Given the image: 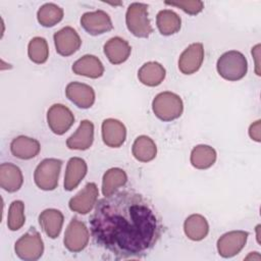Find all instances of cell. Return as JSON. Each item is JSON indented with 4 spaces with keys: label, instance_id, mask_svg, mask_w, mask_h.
<instances>
[{
    "label": "cell",
    "instance_id": "cell-1",
    "mask_svg": "<svg viewBox=\"0 0 261 261\" xmlns=\"http://www.w3.org/2000/svg\"><path fill=\"white\" fill-rule=\"evenodd\" d=\"M90 226L95 243L117 259L146 256L162 233L161 217L152 202L133 190L100 199Z\"/></svg>",
    "mask_w": 261,
    "mask_h": 261
},
{
    "label": "cell",
    "instance_id": "cell-2",
    "mask_svg": "<svg viewBox=\"0 0 261 261\" xmlns=\"http://www.w3.org/2000/svg\"><path fill=\"white\" fill-rule=\"evenodd\" d=\"M216 68L221 77L236 82L242 80L248 70V62L244 54L231 50L223 53L217 60Z\"/></svg>",
    "mask_w": 261,
    "mask_h": 261
},
{
    "label": "cell",
    "instance_id": "cell-3",
    "mask_svg": "<svg viewBox=\"0 0 261 261\" xmlns=\"http://www.w3.org/2000/svg\"><path fill=\"white\" fill-rule=\"evenodd\" d=\"M127 30L138 38H148L153 33L150 23L148 5L141 2L129 4L125 13Z\"/></svg>",
    "mask_w": 261,
    "mask_h": 261
},
{
    "label": "cell",
    "instance_id": "cell-4",
    "mask_svg": "<svg viewBox=\"0 0 261 261\" xmlns=\"http://www.w3.org/2000/svg\"><path fill=\"white\" fill-rule=\"evenodd\" d=\"M152 110L155 116L160 120L171 121L182 114V100L175 93L162 92L156 95L153 99Z\"/></svg>",
    "mask_w": 261,
    "mask_h": 261
},
{
    "label": "cell",
    "instance_id": "cell-5",
    "mask_svg": "<svg viewBox=\"0 0 261 261\" xmlns=\"http://www.w3.org/2000/svg\"><path fill=\"white\" fill-rule=\"evenodd\" d=\"M15 254L24 261H36L44 252V243L41 234L35 227H31L14 245Z\"/></svg>",
    "mask_w": 261,
    "mask_h": 261
},
{
    "label": "cell",
    "instance_id": "cell-6",
    "mask_svg": "<svg viewBox=\"0 0 261 261\" xmlns=\"http://www.w3.org/2000/svg\"><path fill=\"white\" fill-rule=\"evenodd\" d=\"M62 161L56 158H46L36 167L34 179L37 187L43 191H52L57 188Z\"/></svg>",
    "mask_w": 261,
    "mask_h": 261
},
{
    "label": "cell",
    "instance_id": "cell-7",
    "mask_svg": "<svg viewBox=\"0 0 261 261\" xmlns=\"http://www.w3.org/2000/svg\"><path fill=\"white\" fill-rule=\"evenodd\" d=\"M90 234L86 224L77 218H72L64 233L63 244L65 248L72 252L77 253L84 250L89 243Z\"/></svg>",
    "mask_w": 261,
    "mask_h": 261
},
{
    "label": "cell",
    "instance_id": "cell-8",
    "mask_svg": "<svg viewBox=\"0 0 261 261\" xmlns=\"http://www.w3.org/2000/svg\"><path fill=\"white\" fill-rule=\"evenodd\" d=\"M74 116L69 108L63 104L52 105L47 112V123L55 135L65 134L73 124Z\"/></svg>",
    "mask_w": 261,
    "mask_h": 261
},
{
    "label": "cell",
    "instance_id": "cell-9",
    "mask_svg": "<svg viewBox=\"0 0 261 261\" xmlns=\"http://www.w3.org/2000/svg\"><path fill=\"white\" fill-rule=\"evenodd\" d=\"M249 233L244 230H232L222 234L217 241L218 254L223 258H231L239 254L247 243Z\"/></svg>",
    "mask_w": 261,
    "mask_h": 261
},
{
    "label": "cell",
    "instance_id": "cell-10",
    "mask_svg": "<svg viewBox=\"0 0 261 261\" xmlns=\"http://www.w3.org/2000/svg\"><path fill=\"white\" fill-rule=\"evenodd\" d=\"M99 191L95 182H88L74 197L69 200V209L80 214L89 213L97 203Z\"/></svg>",
    "mask_w": 261,
    "mask_h": 261
},
{
    "label": "cell",
    "instance_id": "cell-11",
    "mask_svg": "<svg viewBox=\"0 0 261 261\" xmlns=\"http://www.w3.org/2000/svg\"><path fill=\"white\" fill-rule=\"evenodd\" d=\"M81 25L92 36L102 35L111 31L113 28L110 16L103 10L84 13L81 17Z\"/></svg>",
    "mask_w": 261,
    "mask_h": 261
},
{
    "label": "cell",
    "instance_id": "cell-12",
    "mask_svg": "<svg viewBox=\"0 0 261 261\" xmlns=\"http://www.w3.org/2000/svg\"><path fill=\"white\" fill-rule=\"evenodd\" d=\"M53 39L56 52L65 57L75 53L82 45V40L79 34L71 27L62 28L54 34Z\"/></svg>",
    "mask_w": 261,
    "mask_h": 261
},
{
    "label": "cell",
    "instance_id": "cell-13",
    "mask_svg": "<svg viewBox=\"0 0 261 261\" xmlns=\"http://www.w3.org/2000/svg\"><path fill=\"white\" fill-rule=\"evenodd\" d=\"M204 60V48L202 43H193L180 54L178 69L184 74H192L199 70Z\"/></svg>",
    "mask_w": 261,
    "mask_h": 261
},
{
    "label": "cell",
    "instance_id": "cell-14",
    "mask_svg": "<svg viewBox=\"0 0 261 261\" xmlns=\"http://www.w3.org/2000/svg\"><path fill=\"white\" fill-rule=\"evenodd\" d=\"M65 95L75 106L82 109H88L95 102V92L87 84L71 82L66 86Z\"/></svg>",
    "mask_w": 261,
    "mask_h": 261
},
{
    "label": "cell",
    "instance_id": "cell-15",
    "mask_svg": "<svg viewBox=\"0 0 261 261\" xmlns=\"http://www.w3.org/2000/svg\"><path fill=\"white\" fill-rule=\"evenodd\" d=\"M102 139L106 146L111 148L120 147L126 139L124 124L114 118H107L102 122Z\"/></svg>",
    "mask_w": 261,
    "mask_h": 261
},
{
    "label": "cell",
    "instance_id": "cell-16",
    "mask_svg": "<svg viewBox=\"0 0 261 261\" xmlns=\"http://www.w3.org/2000/svg\"><path fill=\"white\" fill-rule=\"evenodd\" d=\"M94 141V124L90 120H83L67 140L66 146L71 150H87Z\"/></svg>",
    "mask_w": 261,
    "mask_h": 261
},
{
    "label": "cell",
    "instance_id": "cell-17",
    "mask_svg": "<svg viewBox=\"0 0 261 261\" xmlns=\"http://www.w3.org/2000/svg\"><path fill=\"white\" fill-rule=\"evenodd\" d=\"M40 150L41 146L39 141L27 136L16 137L10 143L11 154L22 160H29L36 157Z\"/></svg>",
    "mask_w": 261,
    "mask_h": 261
},
{
    "label": "cell",
    "instance_id": "cell-18",
    "mask_svg": "<svg viewBox=\"0 0 261 261\" xmlns=\"http://www.w3.org/2000/svg\"><path fill=\"white\" fill-rule=\"evenodd\" d=\"M103 50L104 54L112 64H120L126 61L132 52L129 44L120 37L109 39L105 43Z\"/></svg>",
    "mask_w": 261,
    "mask_h": 261
},
{
    "label": "cell",
    "instance_id": "cell-19",
    "mask_svg": "<svg viewBox=\"0 0 261 261\" xmlns=\"http://www.w3.org/2000/svg\"><path fill=\"white\" fill-rule=\"evenodd\" d=\"M88 171L87 163L80 157H72L68 160L64 175V190L72 191L75 189Z\"/></svg>",
    "mask_w": 261,
    "mask_h": 261
},
{
    "label": "cell",
    "instance_id": "cell-20",
    "mask_svg": "<svg viewBox=\"0 0 261 261\" xmlns=\"http://www.w3.org/2000/svg\"><path fill=\"white\" fill-rule=\"evenodd\" d=\"M23 182L21 170L18 166L4 162L0 165V186L8 193H14L20 189Z\"/></svg>",
    "mask_w": 261,
    "mask_h": 261
},
{
    "label": "cell",
    "instance_id": "cell-21",
    "mask_svg": "<svg viewBox=\"0 0 261 261\" xmlns=\"http://www.w3.org/2000/svg\"><path fill=\"white\" fill-rule=\"evenodd\" d=\"M72 71L75 74L90 79H98L104 73V66L101 60L95 55H85L72 64Z\"/></svg>",
    "mask_w": 261,
    "mask_h": 261
},
{
    "label": "cell",
    "instance_id": "cell-22",
    "mask_svg": "<svg viewBox=\"0 0 261 261\" xmlns=\"http://www.w3.org/2000/svg\"><path fill=\"white\" fill-rule=\"evenodd\" d=\"M63 220L64 217L61 211L53 208L46 209L39 215V223L42 229L51 239H56L60 234Z\"/></svg>",
    "mask_w": 261,
    "mask_h": 261
},
{
    "label": "cell",
    "instance_id": "cell-23",
    "mask_svg": "<svg viewBox=\"0 0 261 261\" xmlns=\"http://www.w3.org/2000/svg\"><path fill=\"white\" fill-rule=\"evenodd\" d=\"M166 70L159 62L149 61L144 63L138 71L139 81L148 87L159 86L165 79Z\"/></svg>",
    "mask_w": 261,
    "mask_h": 261
},
{
    "label": "cell",
    "instance_id": "cell-24",
    "mask_svg": "<svg viewBox=\"0 0 261 261\" xmlns=\"http://www.w3.org/2000/svg\"><path fill=\"white\" fill-rule=\"evenodd\" d=\"M184 230L192 241H202L209 232V224L201 214H192L185 220Z\"/></svg>",
    "mask_w": 261,
    "mask_h": 261
},
{
    "label": "cell",
    "instance_id": "cell-25",
    "mask_svg": "<svg viewBox=\"0 0 261 261\" xmlns=\"http://www.w3.org/2000/svg\"><path fill=\"white\" fill-rule=\"evenodd\" d=\"M134 157L140 162L152 161L157 154V147L155 142L148 136L138 137L132 148Z\"/></svg>",
    "mask_w": 261,
    "mask_h": 261
},
{
    "label": "cell",
    "instance_id": "cell-26",
    "mask_svg": "<svg viewBox=\"0 0 261 261\" xmlns=\"http://www.w3.org/2000/svg\"><path fill=\"white\" fill-rule=\"evenodd\" d=\"M156 24L161 35L171 36L180 30L181 19L174 11L163 9L156 16Z\"/></svg>",
    "mask_w": 261,
    "mask_h": 261
},
{
    "label": "cell",
    "instance_id": "cell-27",
    "mask_svg": "<svg viewBox=\"0 0 261 261\" xmlns=\"http://www.w3.org/2000/svg\"><path fill=\"white\" fill-rule=\"evenodd\" d=\"M127 181V175L125 171L118 167L108 169L102 180V194L103 196H109L115 193L120 187H123Z\"/></svg>",
    "mask_w": 261,
    "mask_h": 261
},
{
    "label": "cell",
    "instance_id": "cell-28",
    "mask_svg": "<svg viewBox=\"0 0 261 261\" xmlns=\"http://www.w3.org/2000/svg\"><path fill=\"white\" fill-rule=\"evenodd\" d=\"M216 161V151L208 145H198L191 152V163L197 169H207Z\"/></svg>",
    "mask_w": 261,
    "mask_h": 261
},
{
    "label": "cell",
    "instance_id": "cell-29",
    "mask_svg": "<svg viewBox=\"0 0 261 261\" xmlns=\"http://www.w3.org/2000/svg\"><path fill=\"white\" fill-rule=\"evenodd\" d=\"M37 18L39 23L45 28L54 27L62 20L63 9L54 3H46L39 8Z\"/></svg>",
    "mask_w": 261,
    "mask_h": 261
},
{
    "label": "cell",
    "instance_id": "cell-30",
    "mask_svg": "<svg viewBox=\"0 0 261 261\" xmlns=\"http://www.w3.org/2000/svg\"><path fill=\"white\" fill-rule=\"evenodd\" d=\"M28 54L34 63L42 64L46 62L49 56L47 41L42 37L33 38L28 46Z\"/></svg>",
    "mask_w": 261,
    "mask_h": 261
},
{
    "label": "cell",
    "instance_id": "cell-31",
    "mask_svg": "<svg viewBox=\"0 0 261 261\" xmlns=\"http://www.w3.org/2000/svg\"><path fill=\"white\" fill-rule=\"evenodd\" d=\"M24 221V204L20 200H15L10 204L8 209L7 226L10 230L15 231L22 227Z\"/></svg>",
    "mask_w": 261,
    "mask_h": 261
},
{
    "label": "cell",
    "instance_id": "cell-32",
    "mask_svg": "<svg viewBox=\"0 0 261 261\" xmlns=\"http://www.w3.org/2000/svg\"><path fill=\"white\" fill-rule=\"evenodd\" d=\"M165 4L180 8L182 11H185L186 13L191 14V15H196V14L200 13L204 8V3L202 1H199V0H195V1H190V0L171 1V2L170 1H165Z\"/></svg>",
    "mask_w": 261,
    "mask_h": 261
},
{
    "label": "cell",
    "instance_id": "cell-33",
    "mask_svg": "<svg viewBox=\"0 0 261 261\" xmlns=\"http://www.w3.org/2000/svg\"><path fill=\"white\" fill-rule=\"evenodd\" d=\"M260 122H261L260 120L255 121L250 125V128H249V135L251 139L256 142H260Z\"/></svg>",
    "mask_w": 261,
    "mask_h": 261
}]
</instances>
